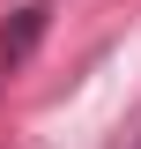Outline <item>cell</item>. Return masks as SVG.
I'll return each instance as SVG.
<instances>
[{"label":"cell","mask_w":141,"mask_h":149,"mask_svg":"<svg viewBox=\"0 0 141 149\" xmlns=\"http://www.w3.org/2000/svg\"><path fill=\"white\" fill-rule=\"evenodd\" d=\"M45 30H52V0H22L15 15H8V30H0V74H15L45 45Z\"/></svg>","instance_id":"6da1fadb"}]
</instances>
